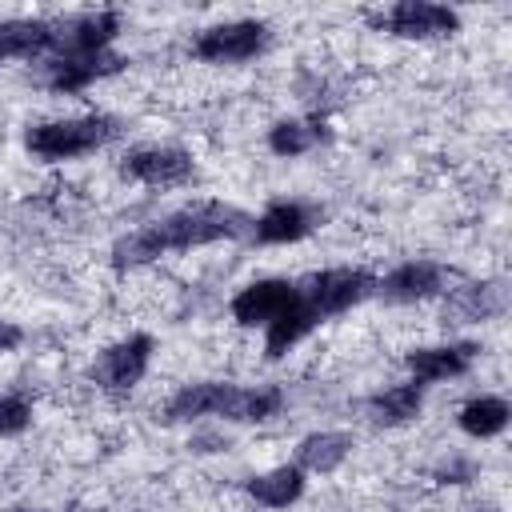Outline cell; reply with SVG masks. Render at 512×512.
<instances>
[{"label":"cell","mask_w":512,"mask_h":512,"mask_svg":"<svg viewBox=\"0 0 512 512\" xmlns=\"http://www.w3.org/2000/svg\"><path fill=\"white\" fill-rule=\"evenodd\" d=\"M152 232H156L164 252H188V248H204V244L248 236L252 232V216L232 208V204H224V200H196V204L176 208L164 220H156Z\"/></svg>","instance_id":"1"},{"label":"cell","mask_w":512,"mask_h":512,"mask_svg":"<svg viewBox=\"0 0 512 512\" xmlns=\"http://www.w3.org/2000/svg\"><path fill=\"white\" fill-rule=\"evenodd\" d=\"M120 124L104 112L92 116H68V120H40L24 132V148L36 160H76L88 156L96 148H104L108 140H116Z\"/></svg>","instance_id":"2"},{"label":"cell","mask_w":512,"mask_h":512,"mask_svg":"<svg viewBox=\"0 0 512 512\" xmlns=\"http://www.w3.org/2000/svg\"><path fill=\"white\" fill-rule=\"evenodd\" d=\"M300 300L320 316H340L348 308H356L360 300H368L376 292V276L364 272V268H324V272H312L296 284Z\"/></svg>","instance_id":"3"},{"label":"cell","mask_w":512,"mask_h":512,"mask_svg":"<svg viewBox=\"0 0 512 512\" xmlns=\"http://www.w3.org/2000/svg\"><path fill=\"white\" fill-rule=\"evenodd\" d=\"M368 24L400 40H436V36L460 32V12L448 4H432V0H400L384 12H372Z\"/></svg>","instance_id":"4"},{"label":"cell","mask_w":512,"mask_h":512,"mask_svg":"<svg viewBox=\"0 0 512 512\" xmlns=\"http://www.w3.org/2000/svg\"><path fill=\"white\" fill-rule=\"evenodd\" d=\"M268 48V24L264 20H224L212 28H200L192 40V56L204 64H240Z\"/></svg>","instance_id":"5"},{"label":"cell","mask_w":512,"mask_h":512,"mask_svg":"<svg viewBox=\"0 0 512 512\" xmlns=\"http://www.w3.org/2000/svg\"><path fill=\"white\" fill-rule=\"evenodd\" d=\"M152 348H156V344H152L148 332H132V336L108 344V348L92 360V380H96V388H104V392H112V396L132 392V388L144 380L148 364H152Z\"/></svg>","instance_id":"6"},{"label":"cell","mask_w":512,"mask_h":512,"mask_svg":"<svg viewBox=\"0 0 512 512\" xmlns=\"http://www.w3.org/2000/svg\"><path fill=\"white\" fill-rule=\"evenodd\" d=\"M120 172L144 188H180L196 176V160L192 152L172 148V144H144V148L124 152Z\"/></svg>","instance_id":"7"},{"label":"cell","mask_w":512,"mask_h":512,"mask_svg":"<svg viewBox=\"0 0 512 512\" xmlns=\"http://www.w3.org/2000/svg\"><path fill=\"white\" fill-rule=\"evenodd\" d=\"M120 36V12L100 8V12H76L64 20H52V56H84V52H104Z\"/></svg>","instance_id":"8"},{"label":"cell","mask_w":512,"mask_h":512,"mask_svg":"<svg viewBox=\"0 0 512 512\" xmlns=\"http://www.w3.org/2000/svg\"><path fill=\"white\" fill-rule=\"evenodd\" d=\"M296 284L292 280H280V276H268V280H252V284H244L236 296H232V304H228V312H232V320L240 324V328H264V324H272L284 308H292L296 304Z\"/></svg>","instance_id":"9"},{"label":"cell","mask_w":512,"mask_h":512,"mask_svg":"<svg viewBox=\"0 0 512 512\" xmlns=\"http://www.w3.org/2000/svg\"><path fill=\"white\" fill-rule=\"evenodd\" d=\"M124 64H128V60H124L120 52H112V48H104V52H84V56H52V60L44 64V84H48L52 92L72 96V92H84L88 84H96V80H104V76H116Z\"/></svg>","instance_id":"10"},{"label":"cell","mask_w":512,"mask_h":512,"mask_svg":"<svg viewBox=\"0 0 512 512\" xmlns=\"http://www.w3.org/2000/svg\"><path fill=\"white\" fill-rule=\"evenodd\" d=\"M448 284V272L436 260H404L384 280H376V292L392 304H416L428 296H440Z\"/></svg>","instance_id":"11"},{"label":"cell","mask_w":512,"mask_h":512,"mask_svg":"<svg viewBox=\"0 0 512 512\" xmlns=\"http://www.w3.org/2000/svg\"><path fill=\"white\" fill-rule=\"evenodd\" d=\"M480 356V344H432V348H412L404 356L412 384H440V380H456L472 368V360Z\"/></svg>","instance_id":"12"},{"label":"cell","mask_w":512,"mask_h":512,"mask_svg":"<svg viewBox=\"0 0 512 512\" xmlns=\"http://www.w3.org/2000/svg\"><path fill=\"white\" fill-rule=\"evenodd\" d=\"M316 224H320V212L316 208H308L300 200H272L252 220V236H256V244H296Z\"/></svg>","instance_id":"13"},{"label":"cell","mask_w":512,"mask_h":512,"mask_svg":"<svg viewBox=\"0 0 512 512\" xmlns=\"http://www.w3.org/2000/svg\"><path fill=\"white\" fill-rule=\"evenodd\" d=\"M280 408H284V388L276 384H256V388L224 384L220 416L232 424H260V420H272Z\"/></svg>","instance_id":"14"},{"label":"cell","mask_w":512,"mask_h":512,"mask_svg":"<svg viewBox=\"0 0 512 512\" xmlns=\"http://www.w3.org/2000/svg\"><path fill=\"white\" fill-rule=\"evenodd\" d=\"M44 52H52V20H44V16L0 20V56L4 60H32Z\"/></svg>","instance_id":"15"},{"label":"cell","mask_w":512,"mask_h":512,"mask_svg":"<svg viewBox=\"0 0 512 512\" xmlns=\"http://www.w3.org/2000/svg\"><path fill=\"white\" fill-rule=\"evenodd\" d=\"M244 492H248L260 508L280 512V508H292V504L304 496V472H300L296 464H280V468H268V472L252 476V480L244 484Z\"/></svg>","instance_id":"16"},{"label":"cell","mask_w":512,"mask_h":512,"mask_svg":"<svg viewBox=\"0 0 512 512\" xmlns=\"http://www.w3.org/2000/svg\"><path fill=\"white\" fill-rule=\"evenodd\" d=\"M316 324H320V316H316V312L296 296V304H292V308H284L272 324H264V356H268V360L288 356V352H292V348H296V344H300Z\"/></svg>","instance_id":"17"},{"label":"cell","mask_w":512,"mask_h":512,"mask_svg":"<svg viewBox=\"0 0 512 512\" xmlns=\"http://www.w3.org/2000/svg\"><path fill=\"white\" fill-rule=\"evenodd\" d=\"M348 456H352V436L348 432H308L296 444V468L316 472V476L336 472Z\"/></svg>","instance_id":"18"},{"label":"cell","mask_w":512,"mask_h":512,"mask_svg":"<svg viewBox=\"0 0 512 512\" xmlns=\"http://www.w3.org/2000/svg\"><path fill=\"white\" fill-rule=\"evenodd\" d=\"M220 400H224V384L220 380L184 384L180 392L168 396L164 424H188V420H200V416H220Z\"/></svg>","instance_id":"19"},{"label":"cell","mask_w":512,"mask_h":512,"mask_svg":"<svg viewBox=\"0 0 512 512\" xmlns=\"http://www.w3.org/2000/svg\"><path fill=\"white\" fill-rule=\"evenodd\" d=\"M420 408H424V388L420 384H392V388H384V392H376L372 400H368V416H372V424H380V428H400V424H412L416 416H420Z\"/></svg>","instance_id":"20"},{"label":"cell","mask_w":512,"mask_h":512,"mask_svg":"<svg viewBox=\"0 0 512 512\" xmlns=\"http://www.w3.org/2000/svg\"><path fill=\"white\" fill-rule=\"evenodd\" d=\"M508 416H512L508 400H500V396H472V400L460 408L456 424H460L472 440H492V436H500V432L508 428Z\"/></svg>","instance_id":"21"},{"label":"cell","mask_w":512,"mask_h":512,"mask_svg":"<svg viewBox=\"0 0 512 512\" xmlns=\"http://www.w3.org/2000/svg\"><path fill=\"white\" fill-rule=\"evenodd\" d=\"M320 128H324L320 120H276V124L268 128V148H272L276 156H284V160L304 156L316 140H324Z\"/></svg>","instance_id":"22"},{"label":"cell","mask_w":512,"mask_h":512,"mask_svg":"<svg viewBox=\"0 0 512 512\" xmlns=\"http://www.w3.org/2000/svg\"><path fill=\"white\" fill-rule=\"evenodd\" d=\"M108 256H112V268H116V272H132V268H144V264L160 260L164 248H160V240H156V232H152V224H148V228H136V232L120 236Z\"/></svg>","instance_id":"23"},{"label":"cell","mask_w":512,"mask_h":512,"mask_svg":"<svg viewBox=\"0 0 512 512\" xmlns=\"http://www.w3.org/2000/svg\"><path fill=\"white\" fill-rule=\"evenodd\" d=\"M492 292H496V288H488V284H464V288H456L448 312L460 316V320H484L488 312L500 308V300H488Z\"/></svg>","instance_id":"24"},{"label":"cell","mask_w":512,"mask_h":512,"mask_svg":"<svg viewBox=\"0 0 512 512\" xmlns=\"http://www.w3.org/2000/svg\"><path fill=\"white\" fill-rule=\"evenodd\" d=\"M32 424V404L24 396H0V436H16Z\"/></svg>","instance_id":"25"},{"label":"cell","mask_w":512,"mask_h":512,"mask_svg":"<svg viewBox=\"0 0 512 512\" xmlns=\"http://www.w3.org/2000/svg\"><path fill=\"white\" fill-rule=\"evenodd\" d=\"M436 480H440V484H464V480H472V464H464V460L440 464V468H436Z\"/></svg>","instance_id":"26"},{"label":"cell","mask_w":512,"mask_h":512,"mask_svg":"<svg viewBox=\"0 0 512 512\" xmlns=\"http://www.w3.org/2000/svg\"><path fill=\"white\" fill-rule=\"evenodd\" d=\"M24 340V332L12 324V320H0V356H8V352H16V344Z\"/></svg>","instance_id":"27"},{"label":"cell","mask_w":512,"mask_h":512,"mask_svg":"<svg viewBox=\"0 0 512 512\" xmlns=\"http://www.w3.org/2000/svg\"><path fill=\"white\" fill-rule=\"evenodd\" d=\"M192 448H196V452H220V448H228V444H224V440H216V436H196V440H192Z\"/></svg>","instance_id":"28"},{"label":"cell","mask_w":512,"mask_h":512,"mask_svg":"<svg viewBox=\"0 0 512 512\" xmlns=\"http://www.w3.org/2000/svg\"><path fill=\"white\" fill-rule=\"evenodd\" d=\"M4 512H52V508H32V504H16V508H4Z\"/></svg>","instance_id":"29"},{"label":"cell","mask_w":512,"mask_h":512,"mask_svg":"<svg viewBox=\"0 0 512 512\" xmlns=\"http://www.w3.org/2000/svg\"><path fill=\"white\" fill-rule=\"evenodd\" d=\"M80 512H104V508H80Z\"/></svg>","instance_id":"30"}]
</instances>
